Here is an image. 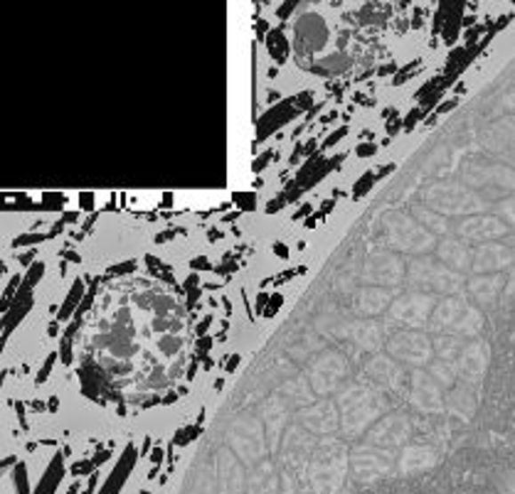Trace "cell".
<instances>
[{
  "mask_svg": "<svg viewBox=\"0 0 515 494\" xmlns=\"http://www.w3.org/2000/svg\"><path fill=\"white\" fill-rule=\"evenodd\" d=\"M495 217L505 221L511 229H515V195H511V197H505V200L495 204Z\"/></svg>",
  "mask_w": 515,
  "mask_h": 494,
  "instance_id": "cell-23",
  "label": "cell"
},
{
  "mask_svg": "<svg viewBox=\"0 0 515 494\" xmlns=\"http://www.w3.org/2000/svg\"><path fill=\"white\" fill-rule=\"evenodd\" d=\"M355 306L360 307L366 315H375V313H382L390 306V293L382 288H366V291H360Z\"/></svg>",
  "mask_w": 515,
  "mask_h": 494,
  "instance_id": "cell-18",
  "label": "cell"
},
{
  "mask_svg": "<svg viewBox=\"0 0 515 494\" xmlns=\"http://www.w3.org/2000/svg\"><path fill=\"white\" fill-rule=\"evenodd\" d=\"M424 369L430 371L431 377L437 378V384H441V389L444 391H449L451 386H456V384H459V374H456V364H454V362L434 357Z\"/></svg>",
  "mask_w": 515,
  "mask_h": 494,
  "instance_id": "cell-19",
  "label": "cell"
},
{
  "mask_svg": "<svg viewBox=\"0 0 515 494\" xmlns=\"http://www.w3.org/2000/svg\"><path fill=\"white\" fill-rule=\"evenodd\" d=\"M414 217H417V221L427 229L430 234H439V236H449L454 229H451V224L447 221V217L444 214H439V211L430 210L427 204L424 207H414Z\"/></svg>",
  "mask_w": 515,
  "mask_h": 494,
  "instance_id": "cell-17",
  "label": "cell"
},
{
  "mask_svg": "<svg viewBox=\"0 0 515 494\" xmlns=\"http://www.w3.org/2000/svg\"><path fill=\"white\" fill-rule=\"evenodd\" d=\"M454 364H456L459 381L471 384V386L481 384L483 377L488 374V367H491V345L483 337L466 339V345L462 347Z\"/></svg>",
  "mask_w": 515,
  "mask_h": 494,
  "instance_id": "cell-8",
  "label": "cell"
},
{
  "mask_svg": "<svg viewBox=\"0 0 515 494\" xmlns=\"http://www.w3.org/2000/svg\"><path fill=\"white\" fill-rule=\"evenodd\" d=\"M431 342H434V357L447 359V362H456L459 352L466 345V339L456 335H434Z\"/></svg>",
  "mask_w": 515,
  "mask_h": 494,
  "instance_id": "cell-20",
  "label": "cell"
},
{
  "mask_svg": "<svg viewBox=\"0 0 515 494\" xmlns=\"http://www.w3.org/2000/svg\"><path fill=\"white\" fill-rule=\"evenodd\" d=\"M505 275L503 274H483V275H471L466 285H463V293L469 295V300L476 303L479 307L483 306H494L495 300L501 298L505 288Z\"/></svg>",
  "mask_w": 515,
  "mask_h": 494,
  "instance_id": "cell-11",
  "label": "cell"
},
{
  "mask_svg": "<svg viewBox=\"0 0 515 494\" xmlns=\"http://www.w3.org/2000/svg\"><path fill=\"white\" fill-rule=\"evenodd\" d=\"M407 281L412 291L431 295H456L463 291V275L456 274L454 268L444 266L439 259L431 256H419L412 259L407 266Z\"/></svg>",
  "mask_w": 515,
  "mask_h": 494,
  "instance_id": "cell-2",
  "label": "cell"
},
{
  "mask_svg": "<svg viewBox=\"0 0 515 494\" xmlns=\"http://www.w3.org/2000/svg\"><path fill=\"white\" fill-rule=\"evenodd\" d=\"M454 232L466 243L479 246V243H491L498 242V239H505V236L513 234V229L505 221L498 219L495 214H473V217H466L463 221H459Z\"/></svg>",
  "mask_w": 515,
  "mask_h": 494,
  "instance_id": "cell-9",
  "label": "cell"
},
{
  "mask_svg": "<svg viewBox=\"0 0 515 494\" xmlns=\"http://www.w3.org/2000/svg\"><path fill=\"white\" fill-rule=\"evenodd\" d=\"M476 406H479V401H476V386H471V384L459 381L456 386H451V389L447 391L444 413H449L454 418H459V421H471L473 413H476Z\"/></svg>",
  "mask_w": 515,
  "mask_h": 494,
  "instance_id": "cell-13",
  "label": "cell"
},
{
  "mask_svg": "<svg viewBox=\"0 0 515 494\" xmlns=\"http://www.w3.org/2000/svg\"><path fill=\"white\" fill-rule=\"evenodd\" d=\"M387 352L390 357L405 362L409 367L424 369L434 359V342H431L430 332L424 330H402L398 335L390 337Z\"/></svg>",
  "mask_w": 515,
  "mask_h": 494,
  "instance_id": "cell-5",
  "label": "cell"
},
{
  "mask_svg": "<svg viewBox=\"0 0 515 494\" xmlns=\"http://www.w3.org/2000/svg\"><path fill=\"white\" fill-rule=\"evenodd\" d=\"M407 396L412 401V406L424 413V416H437L444 413V399L447 391L441 389V384H437V378L431 377L427 369H414L409 374V389Z\"/></svg>",
  "mask_w": 515,
  "mask_h": 494,
  "instance_id": "cell-7",
  "label": "cell"
},
{
  "mask_svg": "<svg viewBox=\"0 0 515 494\" xmlns=\"http://www.w3.org/2000/svg\"><path fill=\"white\" fill-rule=\"evenodd\" d=\"M407 438H409V421L407 416H402V413L385 418V421L380 423L375 431H373V442L385 445V448H390V445H402Z\"/></svg>",
  "mask_w": 515,
  "mask_h": 494,
  "instance_id": "cell-15",
  "label": "cell"
},
{
  "mask_svg": "<svg viewBox=\"0 0 515 494\" xmlns=\"http://www.w3.org/2000/svg\"><path fill=\"white\" fill-rule=\"evenodd\" d=\"M437 303H439L437 295L412 291V293H405L392 303L390 320L402 327V330H427Z\"/></svg>",
  "mask_w": 515,
  "mask_h": 494,
  "instance_id": "cell-4",
  "label": "cell"
},
{
  "mask_svg": "<svg viewBox=\"0 0 515 494\" xmlns=\"http://www.w3.org/2000/svg\"><path fill=\"white\" fill-rule=\"evenodd\" d=\"M358 339L366 349H375L380 345V330H377L375 323H360L355 327V342Z\"/></svg>",
  "mask_w": 515,
  "mask_h": 494,
  "instance_id": "cell-22",
  "label": "cell"
},
{
  "mask_svg": "<svg viewBox=\"0 0 515 494\" xmlns=\"http://www.w3.org/2000/svg\"><path fill=\"white\" fill-rule=\"evenodd\" d=\"M345 367H343V359L338 357V355H326V357L318 359V364L313 367V384H316V389L328 391L335 386V381L343 377Z\"/></svg>",
  "mask_w": 515,
  "mask_h": 494,
  "instance_id": "cell-16",
  "label": "cell"
},
{
  "mask_svg": "<svg viewBox=\"0 0 515 494\" xmlns=\"http://www.w3.org/2000/svg\"><path fill=\"white\" fill-rule=\"evenodd\" d=\"M486 325L483 320V310L476 303L469 300V295L456 293L441 298L434 313L430 317V325H427V332L431 335H456L463 337V339H471V337H479V332Z\"/></svg>",
  "mask_w": 515,
  "mask_h": 494,
  "instance_id": "cell-1",
  "label": "cell"
},
{
  "mask_svg": "<svg viewBox=\"0 0 515 494\" xmlns=\"http://www.w3.org/2000/svg\"><path fill=\"white\" fill-rule=\"evenodd\" d=\"M385 227L390 243L402 249V251L424 253L437 249V236L427 232L419 221L409 219L407 214H392Z\"/></svg>",
  "mask_w": 515,
  "mask_h": 494,
  "instance_id": "cell-6",
  "label": "cell"
},
{
  "mask_svg": "<svg viewBox=\"0 0 515 494\" xmlns=\"http://www.w3.org/2000/svg\"><path fill=\"white\" fill-rule=\"evenodd\" d=\"M437 259L444 266L454 268L456 274H469L473 261V246H469L459 236H447V239L437 242Z\"/></svg>",
  "mask_w": 515,
  "mask_h": 494,
  "instance_id": "cell-12",
  "label": "cell"
},
{
  "mask_svg": "<svg viewBox=\"0 0 515 494\" xmlns=\"http://www.w3.org/2000/svg\"><path fill=\"white\" fill-rule=\"evenodd\" d=\"M409 463L417 465V473L431 470V467L437 465V452L427 448V445H409L405 455H402V467Z\"/></svg>",
  "mask_w": 515,
  "mask_h": 494,
  "instance_id": "cell-21",
  "label": "cell"
},
{
  "mask_svg": "<svg viewBox=\"0 0 515 494\" xmlns=\"http://www.w3.org/2000/svg\"><path fill=\"white\" fill-rule=\"evenodd\" d=\"M515 263V251L508 243L491 242V243H479L473 246V261H471V274H503L505 268H511Z\"/></svg>",
  "mask_w": 515,
  "mask_h": 494,
  "instance_id": "cell-10",
  "label": "cell"
},
{
  "mask_svg": "<svg viewBox=\"0 0 515 494\" xmlns=\"http://www.w3.org/2000/svg\"><path fill=\"white\" fill-rule=\"evenodd\" d=\"M402 274H405V268H402L398 256H392V253H377L367 261L366 278L373 283L395 285L402 281Z\"/></svg>",
  "mask_w": 515,
  "mask_h": 494,
  "instance_id": "cell-14",
  "label": "cell"
},
{
  "mask_svg": "<svg viewBox=\"0 0 515 494\" xmlns=\"http://www.w3.org/2000/svg\"><path fill=\"white\" fill-rule=\"evenodd\" d=\"M424 200H427V207L439 214H466V217H473V214H486L488 204L471 192L463 185H456V182H437L431 185L427 192H424Z\"/></svg>",
  "mask_w": 515,
  "mask_h": 494,
  "instance_id": "cell-3",
  "label": "cell"
}]
</instances>
